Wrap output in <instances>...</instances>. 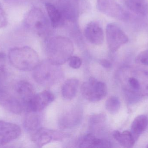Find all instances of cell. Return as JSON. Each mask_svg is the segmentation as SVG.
<instances>
[{
	"mask_svg": "<svg viewBox=\"0 0 148 148\" xmlns=\"http://www.w3.org/2000/svg\"><path fill=\"white\" fill-rule=\"evenodd\" d=\"M44 50L48 60L60 65L69 61L74 51L73 43L62 36L51 37L46 41Z\"/></svg>",
	"mask_w": 148,
	"mask_h": 148,
	"instance_id": "6da1fadb",
	"label": "cell"
},
{
	"mask_svg": "<svg viewBox=\"0 0 148 148\" xmlns=\"http://www.w3.org/2000/svg\"><path fill=\"white\" fill-rule=\"evenodd\" d=\"M8 58L13 67L22 71L33 70L40 63L36 51L28 46L11 49Z\"/></svg>",
	"mask_w": 148,
	"mask_h": 148,
	"instance_id": "7a4b0ae2",
	"label": "cell"
},
{
	"mask_svg": "<svg viewBox=\"0 0 148 148\" xmlns=\"http://www.w3.org/2000/svg\"><path fill=\"white\" fill-rule=\"evenodd\" d=\"M33 77L39 84L51 86L57 83L62 78V70L60 65L48 60L39 63L34 69Z\"/></svg>",
	"mask_w": 148,
	"mask_h": 148,
	"instance_id": "3957f363",
	"label": "cell"
},
{
	"mask_svg": "<svg viewBox=\"0 0 148 148\" xmlns=\"http://www.w3.org/2000/svg\"><path fill=\"white\" fill-rule=\"evenodd\" d=\"M81 92L86 100L92 102H96L102 100L106 96L108 88L104 83L91 77L88 81L83 83L81 87Z\"/></svg>",
	"mask_w": 148,
	"mask_h": 148,
	"instance_id": "277c9868",
	"label": "cell"
},
{
	"mask_svg": "<svg viewBox=\"0 0 148 148\" xmlns=\"http://www.w3.org/2000/svg\"><path fill=\"white\" fill-rule=\"evenodd\" d=\"M106 38L110 50L114 52L129 41L127 34L118 25L114 23H110L107 25Z\"/></svg>",
	"mask_w": 148,
	"mask_h": 148,
	"instance_id": "5b68a950",
	"label": "cell"
},
{
	"mask_svg": "<svg viewBox=\"0 0 148 148\" xmlns=\"http://www.w3.org/2000/svg\"><path fill=\"white\" fill-rule=\"evenodd\" d=\"M97 8L101 12L110 17L122 21L129 18L128 12L116 0H97Z\"/></svg>",
	"mask_w": 148,
	"mask_h": 148,
	"instance_id": "8992f818",
	"label": "cell"
},
{
	"mask_svg": "<svg viewBox=\"0 0 148 148\" xmlns=\"http://www.w3.org/2000/svg\"><path fill=\"white\" fill-rule=\"evenodd\" d=\"M25 25L29 29L42 35L47 30V21L44 14L39 9H32L27 14L24 20Z\"/></svg>",
	"mask_w": 148,
	"mask_h": 148,
	"instance_id": "52a82bcc",
	"label": "cell"
},
{
	"mask_svg": "<svg viewBox=\"0 0 148 148\" xmlns=\"http://www.w3.org/2000/svg\"><path fill=\"white\" fill-rule=\"evenodd\" d=\"M54 98L53 94L48 90H44L35 94L27 104L25 110L27 112H40L53 101Z\"/></svg>",
	"mask_w": 148,
	"mask_h": 148,
	"instance_id": "ba28073f",
	"label": "cell"
},
{
	"mask_svg": "<svg viewBox=\"0 0 148 148\" xmlns=\"http://www.w3.org/2000/svg\"><path fill=\"white\" fill-rule=\"evenodd\" d=\"M21 133V128L16 124L0 120V145H6L17 139Z\"/></svg>",
	"mask_w": 148,
	"mask_h": 148,
	"instance_id": "9c48e42d",
	"label": "cell"
},
{
	"mask_svg": "<svg viewBox=\"0 0 148 148\" xmlns=\"http://www.w3.org/2000/svg\"><path fill=\"white\" fill-rule=\"evenodd\" d=\"M63 137L62 134L47 129L39 128L33 133L32 140L40 147L47 145L53 140H58Z\"/></svg>",
	"mask_w": 148,
	"mask_h": 148,
	"instance_id": "30bf717a",
	"label": "cell"
},
{
	"mask_svg": "<svg viewBox=\"0 0 148 148\" xmlns=\"http://www.w3.org/2000/svg\"><path fill=\"white\" fill-rule=\"evenodd\" d=\"M84 34L87 40L94 45H101L104 40L102 28L97 22L89 23L84 28Z\"/></svg>",
	"mask_w": 148,
	"mask_h": 148,
	"instance_id": "8fae6325",
	"label": "cell"
},
{
	"mask_svg": "<svg viewBox=\"0 0 148 148\" xmlns=\"http://www.w3.org/2000/svg\"><path fill=\"white\" fill-rule=\"evenodd\" d=\"M0 106L15 114H20L24 109L20 100L1 89H0Z\"/></svg>",
	"mask_w": 148,
	"mask_h": 148,
	"instance_id": "7c38bea8",
	"label": "cell"
},
{
	"mask_svg": "<svg viewBox=\"0 0 148 148\" xmlns=\"http://www.w3.org/2000/svg\"><path fill=\"white\" fill-rule=\"evenodd\" d=\"M15 89L19 100L22 103L23 109H25L27 104L35 95L34 89L32 84L24 81L16 83Z\"/></svg>",
	"mask_w": 148,
	"mask_h": 148,
	"instance_id": "4fadbf2b",
	"label": "cell"
},
{
	"mask_svg": "<svg viewBox=\"0 0 148 148\" xmlns=\"http://www.w3.org/2000/svg\"><path fill=\"white\" fill-rule=\"evenodd\" d=\"M81 148H110L111 144L109 141L99 139L93 134H88L81 138L79 142Z\"/></svg>",
	"mask_w": 148,
	"mask_h": 148,
	"instance_id": "5bb4252c",
	"label": "cell"
},
{
	"mask_svg": "<svg viewBox=\"0 0 148 148\" xmlns=\"http://www.w3.org/2000/svg\"><path fill=\"white\" fill-rule=\"evenodd\" d=\"M127 8L134 13L141 16L148 14V2L147 0H123Z\"/></svg>",
	"mask_w": 148,
	"mask_h": 148,
	"instance_id": "9a60e30c",
	"label": "cell"
},
{
	"mask_svg": "<svg viewBox=\"0 0 148 148\" xmlns=\"http://www.w3.org/2000/svg\"><path fill=\"white\" fill-rule=\"evenodd\" d=\"M79 81L75 78L66 80L62 87L61 92L64 99L71 100L73 99L77 93Z\"/></svg>",
	"mask_w": 148,
	"mask_h": 148,
	"instance_id": "2e32d148",
	"label": "cell"
},
{
	"mask_svg": "<svg viewBox=\"0 0 148 148\" xmlns=\"http://www.w3.org/2000/svg\"><path fill=\"white\" fill-rule=\"evenodd\" d=\"M148 120L146 116L141 115L137 116L131 125V133L135 141L138 140L140 136L147 127Z\"/></svg>",
	"mask_w": 148,
	"mask_h": 148,
	"instance_id": "e0dca14e",
	"label": "cell"
},
{
	"mask_svg": "<svg viewBox=\"0 0 148 148\" xmlns=\"http://www.w3.org/2000/svg\"><path fill=\"white\" fill-rule=\"evenodd\" d=\"M45 7L50 18L52 27L57 28L62 25L64 18L60 9L50 3H46Z\"/></svg>",
	"mask_w": 148,
	"mask_h": 148,
	"instance_id": "ac0fdd59",
	"label": "cell"
},
{
	"mask_svg": "<svg viewBox=\"0 0 148 148\" xmlns=\"http://www.w3.org/2000/svg\"><path fill=\"white\" fill-rule=\"evenodd\" d=\"M81 111L77 109H74L67 113L60 120L61 127L63 128L73 127L77 125L82 117Z\"/></svg>",
	"mask_w": 148,
	"mask_h": 148,
	"instance_id": "d6986e66",
	"label": "cell"
},
{
	"mask_svg": "<svg viewBox=\"0 0 148 148\" xmlns=\"http://www.w3.org/2000/svg\"><path fill=\"white\" fill-rule=\"evenodd\" d=\"M113 136L115 140L124 147H133L135 142V140L131 132L127 130L123 132L117 130L114 131L113 132Z\"/></svg>",
	"mask_w": 148,
	"mask_h": 148,
	"instance_id": "ffe728a7",
	"label": "cell"
},
{
	"mask_svg": "<svg viewBox=\"0 0 148 148\" xmlns=\"http://www.w3.org/2000/svg\"><path fill=\"white\" fill-rule=\"evenodd\" d=\"M36 112H28L24 120L25 129L30 133H34L39 128L40 119Z\"/></svg>",
	"mask_w": 148,
	"mask_h": 148,
	"instance_id": "44dd1931",
	"label": "cell"
},
{
	"mask_svg": "<svg viewBox=\"0 0 148 148\" xmlns=\"http://www.w3.org/2000/svg\"><path fill=\"white\" fill-rule=\"evenodd\" d=\"M120 107L121 102L119 99L116 96L109 97L105 103L106 109L112 114L116 113L120 109Z\"/></svg>",
	"mask_w": 148,
	"mask_h": 148,
	"instance_id": "7402d4cb",
	"label": "cell"
},
{
	"mask_svg": "<svg viewBox=\"0 0 148 148\" xmlns=\"http://www.w3.org/2000/svg\"><path fill=\"white\" fill-rule=\"evenodd\" d=\"M6 70V56L4 53L0 52V78L5 75Z\"/></svg>",
	"mask_w": 148,
	"mask_h": 148,
	"instance_id": "603a6c76",
	"label": "cell"
},
{
	"mask_svg": "<svg viewBox=\"0 0 148 148\" xmlns=\"http://www.w3.org/2000/svg\"><path fill=\"white\" fill-rule=\"evenodd\" d=\"M69 61V66L74 69L79 68L82 65V60L78 56H71Z\"/></svg>",
	"mask_w": 148,
	"mask_h": 148,
	"instance_id": "cb8c5ba5",
	"label": "cell"
},
{
	"mask_svg": "<svg viewBox=\"0 0 148 148\" xmlns=\"http://www.w3.org/2000/svg\"><path fill=\"white\" fill-rule=\"evenodd\" d=\"M136 60L144 65H148V50H144L138 54Z\"/></svg>",
	"mask_w": 148,
	"mask_h": 148,
	"instance_id": "d4e9b609",
	"label": "cell"
},
{
	"mask_svg": "<svg viewBox=\"0 0 148 148\" xmlns=\"http://www.w3.org/2000/svg\"><path fill=\"white\" fill-rule=\"evenodd\" d=\"M8 23V18L1 5L0 4V29L4 28Z\"/></svg>",
	"mask_w": 148,
	"mask_h": 148,
	"instance_id": "484cf974",
	"label": "cell"
},
{
	"mask_svg": "<svg viewBox=\"0 0 148 148\" xmlns=\"http://www.w3.org/2000/svg\"><path fill=\"white\" fill-rule=\"evenodd\" d=\"M130 85L134 89H139L140 87V84L139 81L134 77H130L128 80Z\"/></svg>",
	"mask_w": 148,
	"mask_h": 148,
	"instance_id": "4316f807",
	"label": "cell"
},
{
	"mask_svg": "<svg viewBox=\"0 0 148 148\" xmlns=\"http://www.w3.org/2000/svg\"><path fill=\"white\" fill-rule=\"evenodd\" d=\"M100 64L105 68H110L112 66L111 63L106 59H102V60H101Z\"/></svg>",
	"mask_w": 148,
	"mask_h": 148,
	"instance_id": "83f0119b",
	"label": "cell"
},
{
	"mask_svg": "<svg viewBox=\"0 0 148 148\" xmlns=\"http://www.w3.org/2000/svg\"><path fill=\"white\" fill-rule=\"evenodd\" d=\"M24 0H4L5 2L7 3L11 4H21L24 1Z\"/></svg>",
	"mask_w": 148,
	"mask_h": 148,
	"instance_id": "f1b7e54d",
	"label": "cell"
},
{
	"mask_svg": "<svg viewBox=\"0 0 148 148\" xmlns=\"http://www.w3.org/2000/svg\"><path fill=\"white\" fill-rule=\"evenodd\" d=\"M147 148H148V145L147 147Z\"/></svg>",
	"mask_w": 148,
	"mask_h": 148,
	"instance_id": "f546056e",
	"label": "cell"
}]
</instances>
